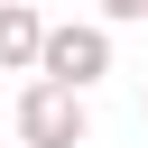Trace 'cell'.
<instances>
[{"label":"cell","instance_id":"6da1fadb","mask_svg":"<svg viewBox=\"0 0 148 148\" xmlns=\"http://www.w3.org/2000/svg\"><path fill=\"white\" fill-rule=\"evenodd\" d=\"M111 74V28H92V18H46V46H37V83H56V92H83L92 102V83Z\"/></svg>","mask_w":148,"mask_h":148},{"label":"cell","instance_id":"7a4b0ae2","mask_svg":"<svg viewBox=\"0 0 148 148\" xmlns=\"http://www.w3.org/2000/svg\"><path fill=\"white\" fill-rule=\"evenodd\" d=\"M9 120H18V148H83V139H92V102H83V92H56V83H37V74L18 83V111H9Z\"/></svg>","mask_w":148,"mask_h":148},{"label":"cell","instance_id":"3957f363","mask_svg":"<svg viewBox=\"0 0 148 148\" xmlns=\"http://www.w3.org/2000/svg\"><path fill=\"white\" fill-rule=\"evenodd\" d=\"M37 46H46V9L0 0V74H37Z\"/></svg>","mask_w":148,"mask_h":148},{"label":"cell","instance_id":"277c9868","mask_svg":"<svg viewBox=\"0 0 148 148\" xmlns=\"http://www.w3.org/2000/svg\"><path fill=\"white\" fill-rule=\"evenodd\" d=\"M130 18H148V0H92V28H130Z\"/></svg>","mask_w":148,"mask_h":148}]
</instances>
